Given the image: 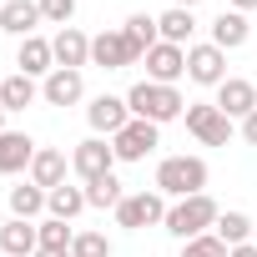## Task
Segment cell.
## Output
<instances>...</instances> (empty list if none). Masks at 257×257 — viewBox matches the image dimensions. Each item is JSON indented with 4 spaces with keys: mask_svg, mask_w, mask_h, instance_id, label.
<instances>
[{
    "mask_svg": "<svg viewBox=\"0 0 257 257\" xmlns=\"http://www.w3.org/2000/svg\"><path fill=\"white\" fill-rule=\"evenodd\" d=\"M46 187H36V182H21V187H11V217H21V222H36L41 212H46Z\"/></svg>",
    "mask_w": 257,
    "mask_h": 257,
    "instance_id": "22",
    "label": "cell"
},
{
    "mask_svg": "<svg viewBox=\"0 0 257 257\" xmlns=\"http://www.w3.org/2000/svg\"><path fill=\"white\" fill-rule=\"evenodd\" d=\"M51 51H56V66H66V71L91 66V36H86V31H76V26L56 31V36H51Z\"/></svg>",
    "mask_w": 257,
    "mask_h": 257,
    "instance_id": "13",
    "label": "cell"
},
{
    "mask_svg": "<svg viewBox=\"0 0 257 257\" xmlns=\"http://www.w3.org/2000/svg\"><path fill=\"white\" fill-rule=\"evenodd\" d=\"M111 147H116V162H147V157L162 147V137H157L152 121H137V116H132V121L111 137Z\"/></svg>",
    "mask_w": 257,
    "mask_h": 257,
    "instance_id": "7",
    "label": "cell"
},
{
    "mask_svg": "<svg viewBox=\"0 0 257 257\" xmlns=\"http://www.w3.org/2000/svg\"><path fill=\"white\" fill-rule=\"evenodd\" d=\"M36 26H41V6L36 0H6V6H0V31L6 36H36Z\"/></svg>",
    "mask_w": 257,
    "mask_h": 257,
    "instance_id": "18",
    "label": "cell"
},
{
    "mask_svg": "<svg viewBox=\"0 0 257 257\" xmlns=\"http://www.w3.org/2000/svg\"><path fill=\"white\" fill-rule=\"evenodd\" d=\"M212 232H217V237H222L227 247H242V242L252 237V222H247V212H222Z\"/></svg>",
    "mask_w": 257,
    "mask_h": 257,
    "instance_id": "27",
    "label": "cell"
},
{
    "mask_svg": "<svg viewBox=\"0 0 257 257\" xmlns=\"http://www.w3.org/2000/svg\"><path fill=\"white\" fill-rule=\"evenodd\" d=\"M121 197H126V192H121L116 172H111V177H101V182H86V207H101V212L111 207V212H116V207H121Z\"/></svg>",
    "mask_w": 257,
    "mask_h": 257,
    "instance_id": "26",
    "label": "cell"
},
{
    "mask_svg": "<svg viewBox=\"0 0 257 257\" xmlns=\"http://www.w3.org/2000/svg\"><path fill=\"white\" fill-rule=\"evenodd\" d=\"M187 132H192L202 147H227V142H232V116H222V111L207 106V101H192V106H187Z\"/></svg>",
    "mask_w": 257,
    "mask_h": 257,
    "instance_id": "6",
    "label": "cell"
},
{
    "mask_svg": "<svg viewBox=\"0 0 257 257\" xmlns=\"http://www.w3.org/2000/svg\"><path fill=\"white\" fill-rule=\"evenodd\" d=\"M187 76V46H152L147 51V81H157V86H177Z\"/></svg>",
    "mask_w": 257,
    "mask_h": 257,
    "instance_id": "10",
    "label": "cell"
},
{
    "mask_svg": "<svg viewBox=\"0 0 257 257\" xmlns=\"http://www.w3.org/2000/svg\"><path fill=\"white\" fill-rule=\"evenodd\" d=\"M247 16L242 11H222L217 21H212V46L217 51H237V46H247Z\"/></svg>",
    "mask_w": 257,
    "mask_h": 257,
    "instance_id": "20",
    "label": "cell"
},
{
    "mask_svg": "<svg viewBox=\"0 0 257 257\" xmlns=\"http://www.w3.org/2000/svg\"><path fill=\"white\" fill-rule=\"evenodd\" d=\"M0 252H6V257H36L41 252V227L11 217L6 227H0Z\"/></svg>",
    "mask_w": 257,
    "mask_h": 257,
    "instance_id": "17",
    "label": "cell"
},
{
    "mask_svg": "<svg viewBox=\"0 0 257 257\" xmlns=\"http://www.w3.org/2000/svg\"><path fill=\"white\" fill-rule=\"evenodd\" d=\"M71 257H111V242H106V232H76V242H71Z\"/></svg>",
    "mask_w": 257,
    "mask_h": 257,
    "instance_id": "30",
    "label": "cell"
},
{
    "mask_svg": "<svg viewBox=\"0 0 257 257\" xmlns=\"http://www.w3.org/2000/svg\"><path fill=\"white\" fill-rule=\"evenodd\" d=\"M36 142L26 137V132H0V177H16V172H31V162H36Z\"/></svg>",
    "mask_w": 257,
    "mask_h": 257,
    "instance_id": "15",
    "label": "cell"
},
{
    "mask_svg": "<svg viewBox=\"0 0 257 257\" xmlns=\"http://www.w3.org/2000/svg\"><path fill=\"white\" fill-rule=\"evenodd\" d=\"M217 217H222V212H217V202H212L207 192H197V197H182V202H172V207H167V222H162V227H167L172 237L192 242V237L212 232V227H217Z\"/></svg>",
    "mask_w": 257,
    "mask_h": 257,
    "instance_id": "2",
    "label": "cell"
},
{
    "mask_svg": "<svg viewBox=\"0 0 257 257\" xmlns=\"http://www.w3.org/2000/svg\"><path fill=\"white\" fill-rule=\"evenodd\" d=\"M172 6H182V11H192V6H202V0H172Z\"/></svg>",
    "mask_w": 257,
    "mask_h": 257,
    "instance_id": "36",
    "label": "cell"
},
{
    "mask_svg": "<svg viewBox=\"0 0 257 257\" xmlns=\"http://www.w3.org/2000/svg\"><path fill=\"white\" fill-rule=\"evenodd\" d=\"M126 106H132V116H137V121H152V126H162V121H177V116H187V106H192V101H182V91H177V86L137 81L132 91H126Z\"/></svg>",
    "mask_w": 257,
    "mask_h": 257,
    "instance_id": "1",
    "label": "cell"
},
{
    "mask_svg": "<svg viewBox=\"0 0 257 257\" xmlns=\"http://www.w3.org/2000/svg\"><path fill=\"white\" fill-rule=\"evenodd\" d=\"M41 6V21H51V26H71V16H76V0H36Z\"/></svg>",
    "mask_w": 257,
    "mask_h": 257,
    "instance_id": "31",
    "label": "cell"
},
{
    "mask_svg": "<svg viewBox=\"0 0 257 257\" xmlns=\"http://www.w3.org/2000/svg\"><path fill=\"white\" fill-rule=\"evenodd\" d=\"M137 61H147V51L126 41V31H101V36H91V66H101V71H126V66H137Z\"/></svg>",
    "mask_w": 257,
    "mask_h": 257,
    "instance_id": "5",
    "label": "cell"
},
{
    "mask_svg": "<svg viewBox=\"0 0 257 257\" xmlns=\"http://www.w3.org/2000/svg\"><path fill=\"white\" fill-rule=\"evenodd\" d=\"M222 116H232V121H247L252 111H257V86L252 81H242V76H227L222 86H217V101H212Z\"/></svg>",
    "mask_w": 257,
    "mask_h": 257,
    "instance_id": "12",
    "label": "cell"
},
{
    "mask_svg": "<svg viewBox=\"0 0 257 257\" xmlns=\"http://www.w3.org/2000/svg\"><path fill=\"white\" fill-rule=\"evenodd\" d=\"M187 76L197 86H222L227 81V51H217L212 41L207 46H187Z\"/></svg>",
    "mask_w": 257,
    "mask_h": 257,
    "instance_id": "11",
    "label": "cell"
},
{
    "mask_svg": "<svg viewBox=\"0 0 257 257\" xmlns=\"http://www.w3.org/2000/svg\"><path fill=\"white\" fill-rule=\"evenodd\" d=\"M36 257H71V252H56V247H41Z\"/></svg>",
    "mask_w": 257,
    "mask_h": 257,
    "instance_id": "35",
    "label": "cell"
},
{
    "mask_svg": "<svg viewBox=\"0 0 257 257\" xmlns=\"http://www.w3.org/2000/svg\"><path fill=\"white\" fill-rule=\"evenodd\" d=\"M232 257H257V247H252V242H242V247H232Z\"/></svg>",
    "mask_w": 257,
    "mask_h": 257,
    "instance_id": "33",
    "label": "cell"
},
{
    "mask_svg": "<svg viewBox=\"0 0 257 257\" xmlns=\"http://www.w3.org/2000/svg\"><path fill=\"white\" fill-rule=\"evenodd\" d=\"M121 31H126V41H132V46H142V51L162 46V31H157V16H147V11H137L132 21L121 26Z\"/></svg>",
    "mask_w": 257,
    "mask_h": 257,
    "instance_id": "25",
    "label": "cell"
},
{
    "mask_svg": "<svg viewBox=\"0 0 257 257\" xmlns=\"http://www.w3.org/2000/svg\"><path fill=\"white\" fill-rule=\"evenodd\" d=\"M31 182H36V187H46V192L66 187V152L41 147V152H36V162H31Z\"/></svg>",
    "mask_w": 257,
    "mask_h": 257,
    "instance_id": "19",
    "label": "cell"
},
{
    "mask_svg": "<svg viewBox=\"0 0 257 257\" xmlns=\"http://www.w3.org/2000/svg\"><path fill=\"white\" fill-rule=\"evenodd\" d=\"M16 66H21V76H51L56 71V51H51V41L46 36H26L21 41V51H16Z\"/></svg>",
    "mask_w": 257,
    "mask_h": 257,
    "instance_id": "16",
    "label": "cell"
},
{
    "mask_svg": "<svg viewBox=\"0 0 257 257\" xmlns=\"http://www.w3.org/2000/svg\"><path fill=\"white\" fill-rule=\"evenodd\" d=\"M157 31H162V41H167V46H187V41H192V31H197V16H192V11H182V6H172V11H162V16H157Z\"/></svg>",
    "mask_w": 257,
    "mask_h": 257,
    "instance_id": "21",
    "label": "cell"
},
{
    "mask_svg": "<svg viewBox=\"0 0 257 257\" xmlns=\"http://www.w3.org/2000/svg\"><path fill=\"white\" fill-rule=\"evenodd\" d=\"M81 96H86V76L81 71H66V66H56L46 76V86H41V101L46 106H76Z\"/></svg>",
    "mask_w": 257,
    "mask_h": 257,
    "instance_id": "14",
    "label": "cell"
},
{
    "mask_svg": "<svg viewBox=\"0 0 257 257\" xmlns=\"http://www.w3.org/2000/svg\"><path fill=\"white\" fill-rule=\"evenodd\" d=\"M36 96H41V86L31 76H21V71L0 81V106L6 111H26V106H36Z\"/></svg>",
    "mask_w": 257,
    "mask_h": 257,
    "instance_id": "23",
    "label": "cell"
},
{
    "mask_svg": "<svg viewBox=\"0 0 257 257\" xmlns=\"http://www.w3.org/2000/svg\"><path fill=\"white\" fill-rule=\"evenodd\" d=\"M232 11H242V16H247V11H257V0H232Z\"/></svg>",
    "mask_w": 257,
    "mask_h": 257,
    "instance_id": "34",
    "label": "cell"
},
{
    "mask_svg": "<svg viewBox=\"0 0 257 257\" xmlns=\"http://www.w3.org/2000/svg\"><path fill=\"white\" fill-rule=\"evenodd\" d=\"M46 212L61 217V222H76V217L86 212V187H56V192L46 197Z\"/></svg>",
    "mask_w": 257,
    "mask_h": 257,
    "instance_id": "24",
    "label": "cell"
},
{
    "mask_svg": "<svg viewBox=\"0 0 257 257\" xmlns=\"http://www.w3.org/2000/svg\"><path fill=\"white\" fill-rule=\"evenodd\" d=\"M0 132H6V106H0Z\"/></svg>",
    "mask_w": 257,
    "mask_h": 257,
    "instance_id": "37",
    "label": "cell"
},
{
    "mask_svg": "<svg viewBox=\"0 0 257 257\" xmlns=\"http://www.w3.org/2000/svg\"><path fill=\"white\" fill-rule=\"evenodd\" d=\"M0 6H6V0H0Z\"/></svg>",
    "mask_w": 257,
    "mask_h": 257,
    "instance_id": "38",
    "label": "cell"
},
{
    "mask_svg": "<svg viewBox=\"0 0 257 257\" xmlns=\"http://www.w3.org/2000/svg\"><path fill=\"white\" fill-rule=\"evenodd\" d=\"M86 121H91V132H96V137H106V142H111V137L121 132V126L132 121V106H126V96H111V91H101V96L86 106Z\"/></svg>",
    "mask_w": 257,
    "mask_h": 257,
    "instance_id": "9",
    "label": "cell"
},
{
    "mask_svg": "<svg viewBox=\"0 0 257 257\" xmlns=\"http://www.w3.org/2000/svg\"><path fill=\"white\" fill-rule=\"evenodd\" d=\"M157 192L172 197V202L207 192V162H202V157H167V162L157 167Z\"/></svg>",
    "mask_w": 257,
    "mask_h": 257,
    "instance_id": "3",
    "label": "cell"
},
{
    "mask_svg": "<svg viewBox=\"0 0 257 257\" xmlns=\"http://www.w3.org/2000/svg\"><path fill=\"white\" fill-rule=\"evenodd\" d=\"M71 167H76L81 182H101V177H111V167H116V147H111L106 137H86V142L71 152Z\"/></svg>",
    "mask_w": 257,
    "mask_h": 257,
    "instance_id": "8",
    "label": "cell"
},
{
    "mask_svg": "<svg viewBox=\"0 0 257 257\" xmlns=\"http://www.w3.org/2000/svg\"><path fill=\"white\" fill-rule=\"evenodd\" d=\"M167 222V197L162 192H126L116 207V227L142 232V227H162Z\"/></svg>",
    "mask_w": 257,
    "mask_h": 257,
    "instance_id": "4",
    "label": "cell"
},
{
    "mask_svg": "<svg viewBox=\"0 0 257 257\" xmlns=\"http://www.w3.org/2000/svg\"><path fill=\"white\" fill-rule=\"evenodd\" d=\"M242 142H247V147H257V111L242 121Z\"/></svg>",
    "mask_w": 257,
    "mask_h": 257,
    "instance_id": "32",
    "label": "cell"
},
{
    "mask_svg": "<svg viewBox=\"0 0 257 257\" xmlns=\"http://www.w3.org/2000/svg\"><path fill=\"white\" fill-rule=\"evenodd\" d=\"M182 257H232V247H227L217 232H202V237L182 242Z\"/></svg>",
    "mask_w": 257,
    "mask_h": 257,
    "instance_id": "29",
    "label": "cell"
},
{
    "mask_svg": "<svg viewBox=\"0 0 257 257\" xmlns=\"http://www.w3.org/2000/svg\"><path fill=\"white\" fill-rule=\"evenodd\" d=\"M71 242H76L71 222H61V217H46V222H41V247H56V252H71Z\"/></svg>",
    "mask_w": 257,
    "mask_h": 257,
    "instance_id": "28",
    "label": "cell"
}]
</instances>
